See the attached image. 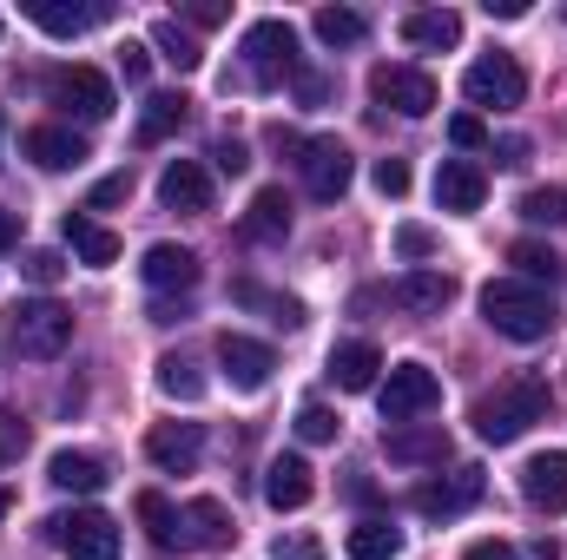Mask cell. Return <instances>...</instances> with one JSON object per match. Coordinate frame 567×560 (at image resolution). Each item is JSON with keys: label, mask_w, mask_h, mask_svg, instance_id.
Here are the masks:
<instances>
[{"label": "cell", "mask_w": 567, "mask_h": 560, "mask_svg": "<svg viewBox=\"0 0 567 560\" xmlns=\"http://www.w3.org/2000/svg\"><path fill=\"white\" fill-rule=\"evenodd\" d=\"M482 317H488V330H502L508 343H548V336L561 330L555 297L535 290V283H522V278L482 283Z\"/></svg>", "instance_id": "cell-1"}, {"label": "cell", "mask_w": 567, "mask_h": 560, "mask_svg": "<svg viewBox=\"0 0 567 560\" xmlns=\"http://www.w3.org/2000/svg\"><path fill=\"white\" fill-rule=\"evenodd\" d=\"M535 422H548V383L542 376H508L502 390H488L482 403H475V435L482 442H515V435H528Z\"/></svg>", "instance_id": "cell-2"}, {"label": "cell", "mask_w": 567, "mask_h": 560, "mask_svg": "<svg viewBox=\"0 0 567 560\" xmlns=\"http://www.w3.org/2000/svg\"><path fill=\"white\" fill-rule=\"evenodd\" d=\"M7 330H13V350H20V356L47 363V356H60V350L73 343V310L53 303V297H33V303H20V310L7 317Z\"/></svg>", "instance_id": "cell-3"}, {"label": "cell", "mask_w": 567, "mask_h": 560, "mask_svg": "<svg viewBox=\"0 0 567 560\" xmlns=\"http://www.w3.org/2000/svg\"><path fill=\"white\" fill-rule=\"evenodd\" d=\"M47 100L60 106V113H73V120H86V126H100V120H113V80L100 73V66H53L47 73Z\"/></svg>", "instance_id": "cell-4"}, {"label": "cell", "mask_w": 567, "mask_h": 560, "mask_svg": "<svg viewBox=\"0 0 567 560\" xmlns=\"http://www.w3.org/2000/svg\"><path fill=\"white\" fill-rule=\"evenodd\" d=\"M47 541L66 560H120V521L100 508H73V515L47 521Z\"/></svg>", "instance_id": "cell-5"}, {"label": "cell", "mask_w": 567, "mask_h": 560, "mask_svg": "<svg viewBox=\"0 0 567 560\" xmlns=\"http://www.w3.org/2000/svg\"><path fill=\"white\" fill-rule=\"evenodd\" d=\"M462 93H468V106H495V113H508V106H522L528 100V73L515 66V53H482L468 73H462Z\"/></svg>", "instance_id": "cell-6"}, {"label": "cell", "mask_w": 567, "mask_h": 560, "mask_svg": "<svg viewBox=\"0 0 567 560\" xmlns=\"http://www.w3.org/2000/svg\"><path fill=\"white\" fill-rule=\"evenodd\" d=\"M435 403H442V383H435V370H429V363H396V370L383 376V390H377V409H383L390 428H396V422L429 416Z\"/></svg>", "instance_id": "cell-7"}, {"label": "cell", "mask_w": 567, "mask_h": 560, "mask_svg": "<svg viewBox=\"0 0 567 560\" xmlns=\"http://www.w3.org/2000/svg\"><path fill=\"white\" fill-rule=\"evenodd\" d=\"M297 172H303V191H310L317 205H337V198L350 191V178H357V158H350L343 139H303Z\"/></svg>", "instance_id": "cell-8"}, {"label": "cell", "mask_w": 567, "mask_h": 560, "mask_svg": "<svg viewBox=\"0 0 567 560\" xmlns=\"http://www.w3.org/2000/svg\"><path fill=\"white\" fill-rule=\"evenodd\" d=\"M245 66L258 86H278V80H297V27L290 20H258L245 33Z\"/></svg>", "instance_id": "cell-9"}, {"label": "cell", "mask_w": 567, "mask_h": 560, "mask_svg": "<svg viewBox=\"0 0 567 560\" xmlns=\"http://www.w3.org/2000/svg\"><path fill=\"white\" fill-rule=\"evenodd\" d=\"M370 100L403 113V120H423V113H435V80L423 66H377L370 73Z\"/></svg>", "instance_id": "cell-10"}, {"label": "cell", "mask_w": 567, "mask_h": 560, "mask_svg": "<svg viewBox=\"0 0 567 560\" xmlns=\"http://www.w3.org/2000/svg\"><path fill=\"white\" fill-rule=\"evenodd\" d=\"M410 501H416V515H429V521H455L462 508L482 501V468H455V475H442V481H423Z\"/></svg>", "instance_id": "cell-11"}, {"label": "cell", "mask_w": 567, "mask_h": 560, "mask_svg": "<svg viewBox=\"0 0 567 560\" xmlns=\"http://www.w3.org/2000/svg\"><path fill=\"white\" fill-rule=\"evenodd\" d=\"M218 363H225L231 390H265V383H271V370H278L271 343H258V336H238V330H225V336H218Z\"/></svg>", "instance_id": "cell-12"}, {"label": "cell", "mask_w": 567, "mask_h": 560, "mask_svg": "<svg viewBox=\"0 0 567 560\" xmlns=\"http://www.w3.org/2000/svg\"><path fill=\"white\" fill-rule=\"evenodd\" d=\"M482 198H488V172L475 165V158H442L435 165V205L442 211H482Z\"/></svg>", "instance_id": "cell-13"}, {"label": "cell", "mask_w": 567, "mask_h": 560, "mask_svg": "<svg viewBox=\"0 0 567 560\" xmlns=\"http://www.w3.org/2000/svg\"><path fill=\"white\" fill-rule=\"evenodd\" d=\"M522 501L542 508V515H561L567 508V448L528 455V468H522Z\"/></svg>", "instance_id": "cell-14"}, {"label": "cell", "mask_w": 567, "mask_h": 560, "mask_svg": "<svg viewBox=\"0 0 567 560\" xmlns=\"http://www.w3.org/2000/svg\"><path fill=\"white\" fill-rule=\"evenodd\" d=\"M158 198H165V211H212V172L198 158H172L158 172Z\"/></svg>", "instance_id": "cell-15"}, {"label": "cell", "mask_w": 567, "mask_h": 560, "mask_svg": "<svg viewBox=\"0 0 567 560\" xmlns=\"http://www.w3.org/2000/svg\"><path fill=\"white\" fill-rule=\"evenodd\" d=\"M145 455L158 462V468H172V475H185L198 455H205V428L198 422H158L152 435H145Z\"/></svg>", "instance_id": "cell-16"}, {"label": "cell", "mask_w": 567, "mask_h": 560, "mask_svg": "<svg viewBox=\"0 0 567 560\" xmlns=\"http://www.w3.org/2000/svg\"><path fill=\"white\" fill-rule=\"evenodd\" d=\"M310 495H317V475H310L303 455H278V462L265 468V501H271L278 515H297Z\"/></svg>", "instance_id": "cell-17"}, {"label": "cell", "mask_w": 567, "mask_h": 560, "mask_svg": "<svg viewBox=\"0 0 567 560\" xmlns=\"http://www.w3.org/2000/svg\"><path fill=\"white\" fill-rule=\"evenodd\" d=\"M20 158H33L40 172H73L86 158V139L66 126H33V133H20Z\"/></svg>", "instance_id": "cell-18"}, {"label": "cell", "mask_w": 567, "mask_h": 560, "mask_svg": "<svg viewBox=\"0 0 567 560\" xmlns=\"http://www.w3.org/2000/svg\"><path fill=\"white\" fill-rule=\"evenodd\" d=\"M140 278L152 290H192L198 283V251H185V245H152L140 265Z\"/></svg>", "instance_id": "cell-19"}, {"label": "cell", "mask_w": 567, "mask_h": 560, "mask_svg": "<svg viewBox=\"0 0 567 560\" xmlns=\"http://www.w3.org/2000/svg\"><path fill=\"white\" fill-rule=\"evenodd\" d=\"M66 245H73V258L80 265H93V271H106V265H120V238L106 231V225H93L86 211H66Z\"/></svg>", "instance_id": "cell-20"}, {"label": "cell", "mask_w": 567, "mask_h": 560, "mask_svg": "<svg viewBox=\"0 0 567 560\" xmlns=\"http://www.w3.org/2000/svg\"><path fill=\"white\" fill-rule=\"evenodd\" d=\"M47 481L66 488V495H100V488H106V462L86 455V448H60V455L47 462Z\"/></svg>", "instance_id": "cell-21"}, {"label": "cell", "mask_w": 567, "mask_h": 560, "mask_svg": "<svg viewBox=\"0 0 567 560\" xmlns=\"http://www.w3.org/2000/svg\"><path fill=\"white\" fill-rule=\"evenodd\" d=\"M245 238H251V245H284V238H290V198H284V185H265V191L251 198Z\"/></svg>", "instance_id": "cell-22"}, {"label": "cell", "mask_w": 567, "mask_h": 560, "mask_svg": "<svg viewBox=\"0 0 567 560\" xmlns=\"http://www.w3.org/2000/svg\"><path fill=\"white\" fill-rule=\"evenodd\" d=\"M377 370H383V356H377V343H337L330 350V383L337 390H377Z\"/></svg>", "instance_id": "cell-23"}, {"label": "cell", "mask_w": 567, "mask_h": 560, "mask_svg": "<svg viewBox=\"0 0 567 560\" xmlns=\"http://www.w3.org/2000/svg\"><path fill=\"white\" fill-rule=\"evenodd\" d=\"M403 40H410L416 53H449V46L462 40V13H449V7H423V13L403 20Z\"/></svg>", "instance_id": "cell-24"}, {"label": "cell", "mask_w": 567, "mask_h": 560, "mask_svg": "<svg viewBox=\"0 0 567 560\" xmlns=\"http://www.w3.org/2000/svg\"><path fill=\"white\" fill-rule=\"evenodd\" d=\"M396 303L416 310V317H435V310L455 303V278L449 271H410V278H396Z\"/></svg>", "instance_id": "cell-25"}, {"label": "cell", "mask_w": 567, "mask_h": 560, "mask_svg": "<svg viewBox=\"0 0 567 560\" xmlns=\"http://www.w3.org/2000/svg\"><path fill=\"white\" fill-rule=\"evenodd\" d=\"M140 521H145V541H152L158 554H178V548H185V515H178L158 488L140 495Z\"/></svg>", "instance_id": "cell-26"}, {"label": "cell", "mask_w": 567, "mask_h": 560, "mask_svg": "<svg viewBox=\"0 0 567 560\" xmlns=\"http://www.w3.org/2000/svg\"><path fill=\"white\" fill-rule=\"evenodd\" d=\"M106 7H66V0H27V20L40 27V33H53V40H80L93 20H100Z\"/></svg>", "instance_id": "cell-27"}, {"label": "cell", "mask_w": 567, "mask_h": 560, "mask_svg": "<svg viewBox=\"0 0 567 560\" xmlns=\"http://www.w3.org/2000/svg\"><path fill=\"white\" fill-rule=\"evenodd\" d=\"M383 448H390V462H442V455H449V435H442V422H429V428L396 422V428L383 435Z\"/></svg>", "instance_id": "cell-28"}, {"label": "cell", "mask_w": 567, "mask_h": 560, "mask_svg": "<svg viewBox=\"0 0 567 560\" xmlns=\"http://www.w3.org/2000/svg\"><path fill=\"white\" fill-rule=\"evenodd\" d=\"M225 541H231V515H225V501H212V495L192 501V508H185V548H205V554H212V548H225Z\"/></svg>", "instance_id": "cell-29"}, {"label": "cell", "mask_w": 567, "mask_h": 560, "mask_svg": "<svg viewBox=\"0 0 567 560\" xmlns=\"http://www.w3.org/2000/svg\"><path fill=\"white\" fill-rule=\"evenodd\" d=\"M508 265H515V278H522V283H535V290L561 283V271H567V258H561V251H548V245H535V238L508 245Z\"/></svg>", "instance_id": "cell-30"}, {"label": "cell", "mask_w": 567, "mask_h": 560, "mask_svg": "<svg viewBox=\"0 0 567 560\" xmlns=\"http://www.w3.org/2000/svg\"><path fill=\"white\" fill-rule=\"evenodd\" d=\"M185 113H192V100H185V93H152V100H145V113H140V145L172 139V133L185 126Z\"/></svg>", "instance_id": "cell-31"}, {"label": "cell", "mask_w": 567, "mask_h": 560, "mask_svg": "<svg viewBox=\"0 0 567 560\" xmlns=\"http://www.w3.org/2000/svg\"><path fill=\"white\" fill-rule=\"evenodd\" d=\"M152 46H158V53H165L178 73H198V66H205V46H198V40L178 27V20H158V27H152Z\"/></svg>", "instance_id": "cell-32"}, {"label": "cell", "mask_w": 567, "mask_h": 560, "mask_svg": "<svg viewBox=\"0 0 567 560\" xmlns=\"http://www.w3.org/2000/svg\"><path fill=\"white\" fill-rule=\"evenodd\" d=\"M403 554V535L390 521H357L350 528V560H396Z\"/></svg>", "instance_id": "cell-33"}, {"label": "cell", "mask_w": 567, "mask_h": 560, "mask_svg": "<svg viewBox=\"0 0 567 560\" xmlns=\"http://www.w3.org/2000/svg\"><path fill=\"white\" fill-rule=\"evenodd\" d=\"M231 297H238V303H251V310H271V323H284V330H297V323H303V303H297V297H278V290H265V283H231Z\"/></svg>", "instance_id": "cell-34"}, {"label": "cell", "mask_w": 567, "mask_h": 560, "mask_svg": "<svg viewBox=\"0 0 567 560\" xmlns=\"http://www.w3.org/2000/svg\"><path fill=\"white\" fill-rule=\"evenodd\" d=\"M158 390H165L172 403H198V396H205V376H198V363H185V356H158Z\"/></svg>", "instance_id": "cell-35"}, {"label": "cell", "mask_w": 567, "mask_h": 560, "mask_svg": "<svg viewBox=\"0 0 567 560\" xmlns=\"http://www.w3.org/2000/svg\"><path fill=\"white\" fill-rule=\"evenodd\" d=\"M310 27H317L323 46H357V40H363V13H350V7H323Z\"/></svg>", "instance_id": "cell-36"}, {"label": "cell", "mask_w": 567, "mask_h": 560, "mask_svg": "<svg viewBox=\"0 0 567 560\" xmlns=\"http://www.w3.org/2000/svg\"><path fill=\"white\" fill-rule=\"evenodd\" d=\"M522 218L528 225H567V191H555V185L548 191H528L522 198Z\"/></svg>", "instance_id": "cell-37"}, {"label": "cell", "mask_w": 567, "mask_h": 560, "mask_svg": "<svg viewBox=\"0 0 567 560\" xmlns=\"http://www.w3.org/2000/svg\"><path fill=\"white\" fill-rule=\"evenodd\" d=\"M337 428H343V422L330 416L323 403H303V409H297V435H303L310 448H317V442H337Z\"/></svg>", "instance_id": "cell-38"}, {"label": "cell", "mask_w": 567, "mask_h": 560, "mask_svg": "<svg viewBox=\"0 0 567 560\" xmlns=\"http://www.w3.org/2000/svg\"><path fill=\"white\" fill-rule=\"evenodd\" d=\"M126 198H133V172H106V178L93 185L86 211H113V205H126Z\"/></svg>", "instance_id": "cell-39"}, {"label": "cell", "mask_w": 567, "mask_h": 560, "mask_svg": "<svg viewBox=\"0 0 567 560\" xmlns=\"http://www.w3.org/2000/svg\"><path fill=\"white\" fill-rule=\"evenodd\" d=\"M20 271H27V283H40V290H47V283H60L66 258H60V251H27V258H20Z\"/></svg>", "instance_id": "cell-40"}, {"label": "cell", "mask_w": 567, "mask_h": 560, "mask_svg": "<svg viewBox=\"0 0 567 560\" xmlns=\"http://www.w3.org/2000/svg\"><path fill=\"white\" fill-rule=\"evenodd\" d=\"M20 455H27V422L13 416V409H0V468L20 462Z\"/></svg>", "instance_id": "cell-41"}, {"label": "cell", "mask_w": 567, "mask_h": 560, "mask_svg": "<svg viewBox=\"0 0 567 560\" xmlns=\"http://www.w3.org/2000/svg\"><path fill=\"white\" fill-rule=\"evenodd\" d=\"M449 139L462 145V152H482V145H488V126H482V113H455V120H449Z\"/></svg>", "instance_id": "cell-42"}, {"label": "cell", "mask_w": 567, "mask_h": 560, "mask_svg": "<svg viewBox=\"0 0 567 560\" xmlns=\"http://www.w3.org/2000/svg\"><path fill=\"white\" fill-rule=\"evenodd\" d=\"M370 178H377V191H383V198H403V191H410V165H403V158H377V172H370Z\"/></svg>", "instance_id": "cell-43"}, {"label": "cell", "mask_w": 567, "mask_h": 560, "mask_svg": "<svg viewBox=\"0 0 567 560\" xmlns=\"http://www.w3.org/2000/svg\"><path fill=\"white\" fill-rule=\"evenodd\" d=\"M396 251H403L410 265H423L429 251H435V231H423V225H396Z\"/></svg>", "instance_id": "cell-44"}, {"label": "cell", "mask_w": 567, "mask_h": 560, "mask_svg": "<svg viewBox=\"0 0 567 560\" xmlns=\"http://www.w3.org/2000/svg\"><path fill=\"white\" fill-rule=\"evenodd\" d=\"M120 73H126V86H145V73H152V53H145L140 40H126V46H120Z\"/></svg>", "instance_id": "cell-45"}, {"label": "cell", "mask_w": 567, "mask_h": 560, "mask_svg": "<svg viewBox=\"0 0 567 560\" xmlns=\"http://www.w3.org/2000/svg\"><path fill=\"white\" fill-rule=\"evenodd\" d=\"M212 165H218L225 178H238V172L251 165V152H245V145H238V139H218V145H212Z\"/></svg>", "instance_id": "cell-46"}, {"label": "cell", "mask_w": 567, "mask_h": 560, "mask_svg": "<svg viewBox=\"0 0 567 560\" xmlns=\"http://www.w3.org/2000/svg\"><path fill=\"white\" fill-rule=\"evenodd\" d=\"M271 560H323V548L310 535H284L278 548H271Z\"/></svg>", "instance_id": "cell-47"}, {"label": "cell", "mask_w": 567, "mask_h": 560, "mask_svg": "<svg viewBox=\"0 0 567 560\" xmlns=\"http://www.w3.org/2000/svg\"><path fill=\"white\" fill-rule=\"evenodd\" d=\"M185 20H192V27H225V20H231V7H225V0H192V7H185Z\"/></svg>", "instance_id": "cell-48"}, {"label": "cell", "mask_w": 567, "mask_h": 560, "mask_svg": "<svg viewBox=\"0 0 567 560\" xmlns=\"http://www.w3.org/2000/svg\"><path fill=\"white\" fill-rule=\"evenodd\" d=\"M297 100H303V106H323V100H330V80H323V73H303V66H297Z\"/></svg>", "instance_id": "cell-49"}, {"label": "cell", "mask_w": 567, "mask_h": 560, "mask_svg": "<svg viewBox=\"0 0 567 560\" xmlns=\"http://www.w3.org/2000/svg\"><path fill=\"white\" fill-rule=\"evenodd\" d=\"M462 560H522V554H515L508 541H475V548H468Z\"/></svg>", "instance_id": "cell-50"}, {"label": "cell", "mask_w": 567, "mask_h": 560, "mask_svg": "<svg viewBox=\"0 0 567 560\" xmlns=\"http://www.w3.org/2000/svg\"><path fill=\"white\" fill-rule=\"evenodd\" d=\"M488 7V20H522L528 13V0H482Z\"/></svg>", "instance_id": "cell-51"}, {"label": "cell", "mask_w": 567, "mask_h": 560, "mask_svg": "<svg viewBox=\"0 0 567 560\" xmlns=\"http://www.w3.org/2000/svg\"><path fill=\"white\" fill-rule=\"evenodd\" d=\"M495 152H502V165H528V139H502Z\"/></svg>", "instance_id": "cell-52"}, {"label": "cell", "mask_w": 567, "mask_h": 560, "mask_svg": "<svg viewBox=\"0 0 567 560\" xmlns=\"http://www.w3.org/2000/svg\"><path fill=\"white\" fill-rule=\"evenodd\" d=\"M522 560H561V548H555V541H535V548H528Z\"/></svg>", "instance_id": "cell-53"}, {"label": "cell", "mask_w": 567, "mask_h": 560, "mask_svg": "<svg viewBox=\"0 0 567 560\" xmlns=\"http://www.w3.org/2000/svg\"><path fill=\"white\" fill-rule=\"evenodd\" d=\"M13 245V211H0V251Z\"/></svg>", "instance_id": "cell-54"}, {"label": "cell", "mask_w": 567, "mask_h": 560, "mask_svg": "<svg viewBox=\"0 0 567 560\" xmlns=\"http://www.w3.org/2000/svg\"><path fill=\"white\" fill-rule=\"evenodd\" d=\"M7 508H13V495H0V521H7Z\"/></svg>", "instance_id": "cell-55"}]
</instances>
